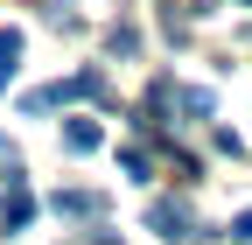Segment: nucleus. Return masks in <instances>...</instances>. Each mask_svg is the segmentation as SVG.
I'll use <instances>...</instances> for the list:
<instances>
[{"instance_id": "f257e3e1", "label": "nucleus", "mask_w": 252, "mask_h": 245, "mask_svg": "<svg viewBox=\"0 0 252 245\" xmlns=\"http://www.w3.org/2000/svg\"><path fill=\"white\" fill-rule=\"evenodd\" d=\"M98 70H77V77H63V84H49V91H28L21 98V112H56V105H70V98H98Z\"/></svg>"}, {"instance_id": "f03ea898", "label": "nucleus", "mask_w": 252, "mask_h": 245, "mask_svg": "<svg viewBox=\"0 0 252 245\" xmlns=\"http://www.w3.org/2000/svg\"><path fill=\"white\" fill-rule=\"evenodd\" d=\"M28 217H35V196H28V182H21V168L7 161V203H0V224H7V231H21Z\"/></svg>"}, {"instance_id": "7ed1b4c3", "label": "nucleus", "mask_w": 252, "mask_h": 245, "mask_svg": "<svg viewBox=\"0 0 252 245\" xmlns=\"http://www.w3.org/2000/svg\"><path fill=\"white\" fill-rule=\"evenodd\" d=\"M147 224L161 231V238H189V231H196V224H189V210L168 203V196H154V203H147Z\"/></svg>"}, {"instance_id": "20e7f679", "label": "nucleus", "mask_w": 252, "mask_h": 245, "mask_svg": "<svg viewBox=\"0 0 252 245\" xmlns=\"http://www.w3.org/2000/svg\"><path fill=\"white\" fill-rule=\"evenodd\" d=\"M56 217H105V196L98 189H56Z\"/></svg>"}, {"instance_id": "39448f33", "label": "nucleus", "mask_w": 252, "mask_h": 245, "mask_svg": "<svg viewBox=\"0 0 252 245\" xmlns=\"http://www.w3.org/2000/svg\"><path fill=\"white\" fill-rule=\"evenodd\" d=\"M98 140H105V126H98V119H70V126H63V147H70V154H91Z\"/></svg>"}, {"instance_id": "423d86ee", "label": "nucleus", "mask_w": 252, "mask_h": 245, "mask_svg": "<svg viewBox=\"0 0 252 245\" xmlns=\"http://www.w3.org/2000/svg\"><path fill=\"white\" fill-rule=\"evenodd\" d=\"M21 70V28H0V84Z\"/></svg>"}, {"instance_id": "0eeeda50", "label": "nucleus", "mask_w": 252, "mask_h": 245, "mask_svg": "<svg viewBox=\"0 0 252 245\" xmlns=\"http://www.w3.org/2000/svg\"><path fill=\"white\" fill-rule=\"evenodd\" d=\"M105 49H112V56H133V49H140V35H133V28H112Z\"/></svg>"}, {"instance_id": "6e6552de", "label": "nucleus", "mask_w": 252, "mask_h": 245, "mask_svg": "<svg viewBox=\"0 0 252 245\" xmlns=\"http://www.w3.org/2000/svg\"><path fill=\"white\" fill-rule=\"evenodd\" d=\"M224 238H231V245H252V210H238V217L224 224Z\"/></svg>"}, {"instance_id": "1a4fd4ad", "label": "nucleus", "mask_w": 252, "mask_h": 245, "mask_svg": "<svg viewBox=\"0 0 252 245\" xmlns=\"http://www.w3.org/2000/svg\"><path fill=\"white\" fill-rule=\"evenodd\" d=\"M84 245H119V231H105V238H84Z\"/></svg>"}]
</instances>
